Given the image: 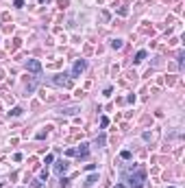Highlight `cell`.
I'll use <instances>...</instances> for the list:
<instances>
[{
	"instance_id": "6da1fadb",
	"label": "cell",
	"mask_w": 185,
	"mask_h": 188,
	"mask_svg": "<svg viewBox=\"0 0 185 188\" xmlns=\"http://www.w3.org/2000/svg\"><path fill=\"white\" fill-rule=\"evenodd\" d=\"M124 182L129 184V188H141L146 182V173L141 168H137L135 173H124Z\"/></svg>"
},
{
	"instance_id": "7a4b0ae2",
	"label": "cell",
	"mask_w": 185,
	"mask_h": 188,
	"mask_svg": "<svg viewBox=\"0 0 185 188\" xmlns=\"http://www.w3.org/2000/svg\"><path fill=\"white\" fill-rule=\"evenodd\" d=\"M52 83L59 85V88H70V85H72V77H70V74H54Z\"/></svg>"
},
{
	"instance_id": "3957f363",
	"label": "cell",
	"mask_w": 185,
	"mask_h": 188,
	"mask_svg": "<svg viewBox=\"0 0 185 188\" xmlns=\"http://www.w3.org/2000/svg\"><path fill=\"white\" fill-rule=\"evenodd\" d=\"M26 70H31V72L39 74V72H41V64H39L37 59H29V61H26Z\"/></svg>"
},
{
	"instance_id": "277c9868",
	"label": "cell",
	"mask_w": 185,
	"mask_h": 188,
	"mask_svg": "<svg viewBox=\"0 0 185 188\" xmlns=\"http://www.w3.org/2000/svg\"><path fill=\"white\" fill-rule=\"evenodd\" d=\"M85 66H87V64H85L83 59H78L76 64H74V68H72V74H70V77H72V79H74L76 74H81V72H83V70H85Z\"/></svg>"
},
{
	"instance_id": "5b68a950",
	"label": "cell",
	"mask_w": 185,
	"mask_h": 188,
	"mask_svg": "<svg viewBox=\"0 0 185 188\" xmlns=\"http://www.w3.org/2000/svg\"><path fill=\"white\" fill-rule=\"evenodd\" d=\"M74 155H78V158H87V155H89V144H81L78 149H74Z\"/></svg>"
},
{
	"instance_id": "8992f818",
	"label": "cell",
	"mask_w": 185,
	"mask_h": 188,
	"mask_svg": "<svg viewBox=\"0 0 185 188\" xmlns=\"http://www.w3.org/2000/svg\"><path fill=\"white\" fill-rule=\"evenodd\" d=\"M76 112H81L76 105H68V107H61V114H68V116H74Z\"/></svg>"
},
{
	"instance_id": "52a82bcc",
	"label": "cell",
	"mask_w": 185,
	"mask_h": 188,
	"mask_svg": "<svg viewBox=\"0 0 185 188\" xmlns=\"http://www.w3.org/2000/svg\"><path fill=\"white\" fill-rule=\"evenodd\" d=\"M54 171H57V175H63L68 171V162H57L54 164Z\"/></svg>"
},
{
	"instance_id": "ba28073f",
	"label": "cell",
	"mask_w": 185,
	"mask_h": 188,
	"mask_svg": "<svg viewBox=\"0 0 185 188\" xmlns=\"http://www.w3.org/2000/svg\"><path fill=\"white\" fill-rule=\"evenodd\" d=\"M144 59H146V50H139V53L135 55V59H133V61H135V64H139V61H144Z\"/></svg>"
},
{
	"instance_id": "9c48e42d",
	"label": "cell",
	"mask_w": 185,
	"mask_h": 188,
	"mask_svg": "<svg viewBox=\"0 0 185 188\" xmlns=\"http://www.w3.org/2000/svg\"><path fill=\"white\" fill-rule=\"evenodd\" d=\"M96 182H98V175H89V177L85 179V186H94Z\"/></svg>"
},
{
	"instance_id": "30bf717a",
	"label": "cell",
	"mask_w": 185,
	"mask_h": 188,
	"mask_svg": "<svg viewBox=\"0 0 185 188\" xmlns=\"http://www.w3.org/2000/svg\"><path fill=\"white\" fill-rule=\"evenodd\" d=\"M22 112H24L22 107H13L11 109V116H22Z\"/></svg>"
},
{
	"instance_id": "8fae6325",
	"label": "cell",
	"mask_w": 185,
	"mask_h": 188,
	"mask_svg": "<svg viewBox=\"0 0 185 188\" xmlns=\"http://www.w3.org/2000/svg\"><path fill=\"white\" fill-rule=\"evenodd\" d=\"M111 48H116V50L122 48V40H113V42H111Z\"/></svg>"
},
{
	"instance_id": "7c38bea8",
	"label": "cell",
	"mask_w": 185,
	"mask_h": 188,
	"mask_svg": "<svg viewBox=\"0 0 185 188\" xmlns=\"http://www.w3.org/2000/svg\"><path fill=\"white\" fill-rule=\"evenodd\" d=\"M120 158H122V160H131V151H122Z\"/></svg>"
},
{
	"instance_id": "4fadbf2b",
	"label": "cell",
	"mask_w": 185,
	"mask_h": 188,
	"mask_svg": "<svg viewBox=\"0 0 185 188\" xmlns=\"http://www.w3.org/2000/svg\"><path fill=\"white\" fill-rule=\"evenodd\" d=\"M13 7H15V9H22V7H24V0H15Z\"/></svg>"
},
{
	"instance_id": "5bb4252c",
	"label": "cell",
	"mask_w": 185,
	"mask_h": 188,
	"mask_svg": "<svg viewBox=\"0 0 185 188\" xmlns=\"http://www.w3.org/2000/svg\"><path fill=\"white\" fill-rule=\"evenodd\" d=\"M105 144V136H100V138H96V147H102Z\"/></svg>"
},
{
	"instance_id": "9a60e30c",
	"label": "cell",
	"mask_w": 185,
	"mask_h": 188,
	"mask_svg": "<svg viewBox=\"0 0 185 188\" xmlns=\"http://www.w3.org/2000/svg\"><path fill=\"white\" fill-rule=\"evenodd\" d=\"M100 125H102V127H107V125H109V118H105V116H102V118H100Z\"/></svg>"
},
{
	"instance_id": "2e32d148",
	"label": "cell",
	"mask_w": 185,
	"mask_h": 188,
	"mask_svg": "<svg viewBox=\"0 0 185 188\" xmlns=\"http://www.w3.org/2000/svg\"><path fill=\"white\" fill-rule=\"evenodd\" d=\"M31 188H41V184H39V182H35V184H33Z\"/></svg>"
},
{
	"instance_id": "e0dca14e",
	"label": "cell",
	"mask_w": 185,
	"mask_h": 188,
	"mask_svg": "<svg viewBox=\"0 0 185 188\" xmlns=\"http://www.w3.org/2000/svg\"><path fill=\"white\" fill-rule=\"evenodd\" d=\"M113 188H127V186H124V184H116Z\"/></svg>"
},
{
	"instance_id": "ac0fdd59",
	"label": "cell",
	"mask_w": 185,
	"mask_h": 188,
	"mask_svg": "<svg viewBox=\"0 0 185 188\" xmlns=\"http://www.w3.org/2000/svg\"><path fill=\"white\" fill-rule=\"evenodd\" d=\"M170 188H174V186H170Z\"/></svg>"
}]
</instances>
